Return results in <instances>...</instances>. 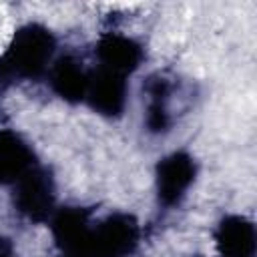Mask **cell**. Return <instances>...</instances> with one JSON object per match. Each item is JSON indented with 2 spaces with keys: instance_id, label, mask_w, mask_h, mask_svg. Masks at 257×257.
I'll return each instance as SVG.
<instances>
[{
  "instance_id": "obj_1",
  "label": "cell",
  "mask_w": 257,
  "mask_h": 257,
  "mask_svg": "<svg viewBox=\"0 0 257 257\" xmlns=\"http://www.w3.org/2000/svg\"><path fill=\"white\" fill-rule=\"evenodd\" d=\"M56 40L42 24H26L18 28L2 56V72L12 78H38L44 74Z\"/></svg>"
},
{
  "instance_id": "obj_2",
  "label": "cell",
  "mask_w": 257,
  "mask_h": 257,
  "mask_svg": "<svg viewBox=\"0 0 257 257\" xmlns=\"http://www.w3.org/2000/svg\"><path fill=\"white\" fill-rule=\"evenodd\" d=\"M141 229L133 215L112 213L92 227L90 257H131L139 245Z\"/></svg>"
},
{
  "instance_id": "obj_3",
  "label": "cell",
  "mask_w": 257,
  "mask_h": 257,
  "mask_svg": "<svg viewBox=\"0 0 257 257\" xmlns=\"http://www.w3.org/2000/svg\"><path fill=\"white\" fill-rule=\"evenodd\" d=\"M14 205L30 221H46L54 211V181L50 173L42 167L30 169L16 183Z\"/></svg>"
},
{
  "instance_id": "obj_4",
  "label": "cell",
  "mask_w": 257,
  "mask_h": 257,
  "mask_svg": "<svg viewBox=\"0 0 257 257\" xmlns=\"http://www.w3.org/2000/svg\"><path fill=\"white\" fill-rule=\"evenodd\" d=\"M90 215L80 207H64L52 217V237L60 257H90Z\"/></svg>"
},
{
  "instance_id": "obj_5",
  "label": "cell",
  "mask_w": 257,
  "mask_h": 257,
  "mask_svg": "<svg viewBox=\"0 0 257 257\" xmlns=\"http://www.w3.org/2000/svg\"><path fill=\"white\" fill-rule=\"evenodd\" d=\"M195 161L179 151L173 153L169 157H165L159 165H157V195L159 201L165 207H173L177 205L183 195L187 193V189L191 187V183L195 181Z\"/></svg>"
},
{
  "instance_id": "obj_6",
  "label": "cell",
  "mask_w": 257,
  "mask_h": 257,
  "mask_svg": "<svg viewBox=\"0 0 257 257\" xmlns=\"http://www.w3.org/2000/svg\"><path fill=\"white\" fill-rule=\"evenodd\" d=\"M86 100L102 116H120L126 104L124 76L98 66V70L88 74Z\"/></svg>"
},
{
  "instance_id": "obj_7",
  "label": "cell",
  "mask_w": 257,
  "mask_h": 257,
  "mask_svg": "<svg viewBox=\"0 0 257 257\" xmlns=\"http://www.w3.org/2000/svg\"><path fill=\"white\" fill-rule=\"evenodd\" d=\"M96 58L100 62V68L126 76L135 72L143 62V48L128 36L106 32L96 42Z\"/></svg>"
},
{
  "instance_id": "obj_8",
  "label": "cell",
  "mask_w": 257,
  "mask_h": 257,
  "mask_svg": "<svg viewBox=\"0 0 257 257\" xmlns=\"http://www.w3.org/2000/svg\"><path fill=\"white\" fill-rule=\"evenodd\" d=\"M215 245L221 257H255V227L241 215L221 219L215 231Z\"/></svg>"
},
{
  "instance_id": "obj_9",
  "label": "cell",
  "mask_w": 257,
  "mask_h": 257,
  "mask_svg": "<svg viewBox=\"0 0 257 257\" xmlns=\"http://www.w3.org/2000/svg\"><path fill=\"white\" fill-rule=\"evenodd\" d=\"M36 167V157L26 141L14 131H0V185L18 183L30 169Z\"/></svg>"
},
{
  "instance_id": "obj_10",
  "label": "cell",
  "mask_w": 257,
  "mask_h": 257,
  "mask_svg": "<svg viewBox=\"0 0 257 257\" xmlns=\"http://www.w3.org/2000/svg\"><path fill=\"white\" fill-rule=\"evenodd\" d=\"M52 90L66 102H80L86 98L88 90V74L84 72L82 64L74 56H62L56 60L50 72Z\"/></svg>"
},
{
  "instance_id": "obj_11",
  "label": "cell",
  "mask_w": 257,
  "mask_h": 257,
  "mask_svg": "<svg viewBox=\"0 0 257 257\" xmlns=\"http://www.w3.org/2000/svg\"><path fill=\"white\" fill-rule=\"evenodd\" d=\"M0 257H16V255H14V249H12V245H10V241L4 239V237H0Z\"/></svg>"
}]
</instances>
